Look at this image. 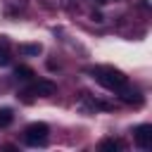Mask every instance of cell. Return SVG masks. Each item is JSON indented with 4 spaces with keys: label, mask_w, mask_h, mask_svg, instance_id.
<instances>
[{
    "label": "cell",
    "mask_w": 152,
    "mask_h": 152,
    "mask_svg": "<svg viewBox=\"0 0 152 152\" xmlns=\"http://www.w3.org/2000/svg\"><path fill=\"white\" fill-rule=\"evenodd\" d=\"M88 74H90L100 86H104L107 90H114V93H119V90H124V88L128 86V78H126L119 69H114V66H90Z\"/></svg>",
    "instance_id": "1"
},
{
    "label": "cell",
    "mask_w": 152,
    "mask_h": 152,
    "mask_svg": "<svg viewBox=\"0 0 152 152\" xmlns=\"http://www.w3.org/2000/svg\"><path fill=\"white\" fill-rule=\"evenodd\" d=\"M48 135H50L48 124L36 121V124H28V126H26V131H24V142L31 145V147H38V145H45V142H48Z\"/></svg>",
    "instance_id": "2"
},
{
    "label": "cell",
    "mask_w": 152,
    "mask_h": 152,
    "mask_svg": "<svg viewBox=\"0 0 152 152\" xmlns=\"http://www.w3.org/2000/svg\"><path fill=\"white\" fill-rule=\"evenodd\" d=\"M55 90H57V86H55L52 81H48V78H38V81H33V83L28 86V90H26V95H38V97H50V95H55Z\"/></svg>",
    "instance_id": "3"
},
{
    "label": "cell",
    "mask_w": 152,
    "mask_h": 152,
    "mask_svg": "<svg viewBox=\"0 0 152 152\" xmlns=\"http://www.w3.org/2000/svg\"><path fill=\"white\" fill-rule=\"evenodd\" d=\"M133 140L140 150H150L152 147V126L150 124H140L135 131H133Z\"/></svg>",
    "instance_id": "4"
},
{
    "label": "cell",
    "mask_w": 152,
    "mask_h": 152,
    "mask_svg": "<svg viewBox=\"0 0 152 152\" xmlns=\"http://www.w3.org/2000/svg\"><path fill=\"white\" fill-rule=\"evenodd\" d=\"M12 62V43L7 36H0V66H7Z\"/></svg>",
    "instance_id": "5"
},
{
    "label": "cell",
    "mask_w": 152,
    "mask_h": 152,
    "mask_svg": "<svg viewBox=\"0 0 152 152\" xmlns=\"http://www.w3.org/2000/svg\"><path fill=\"white\" fill-rule=\"evenodd\" d=\"M40 43H24V45H19V52L21 55H40Z\"/></svg>",
    "instance_id": "6"
},
{
    "label": "cell",
    "mask_w": 152,
    "mask_h": 152,
    "mask_svg": "<svg viewBox=\"0 0 152 152\" xmlns=\"http://www.w3.org/2000/svg\"><path fill=\"white\" fill-rule=\"evenodd\" d=\"M12 119H14L12 109H10V107H0V128L10 126V124H12Z\"/></svg>",
    "instance_id": "7"
},
{
    "label": "cell",
    "mask_w": 152,
    "mask_h": 152,
    "mask_svg": "<svg viewBox=\"0 0 152 152\" xmlns=\"http://www.w3.org/2000/svg\"><path fill=\"white\" fill-rule=\"evenodd\" d=\"M100 150H121V142L109 138V140H102V142H100Z\"/></svg>",
    "instance_id": "8"
},
{
    "label": "cell",
    "mask_w": 152,
    "mask_h": 152,
    "mask_svg": "<svg viewBox=\"0 0 152 152\" xmlns=\"http://www.w3.org/2000/svg\"><path fill=\"white\" fill-rule=\"evenodd\" d=\"M17 76L24 78V81H31V78H33V71H31L28 66H19V69H17Z\"/></svg>",
    "instance_id": "9"
},
{
    "label": "cell",
    "mask_w": 152,
    "mask_h": 152,
    "mask_svg": "<svg viewBox=\"0 0 152 152\" xmlns=\"http://www.w3.org/2000/svg\"><path fill=\"white\" fill-rule=\"evenodd\" d=\"M97 5H107V0H97Z\"/></svg>",
    "instance_id": "10"
}]
</instances>
